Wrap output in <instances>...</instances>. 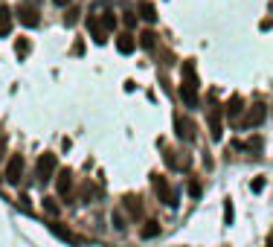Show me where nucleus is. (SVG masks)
I'll use <instances>...</instances> for the list:
<instances>
[{
	"instance_id": "nucleus-1",
	"label": "nucleus",
	"mask_w": 273,
	"mask_h": 247,
	"mask_svg": "<svg viewBox=\"0 0 273 247\" xmlns=\"http://www.w3.org/2000/svg\"><path fill=\"white\" fill-rule=\"evenodd\" d=\"M183 73H186V79L180 84V96L186 102V108H198V79H195V67L192 61L183 64Z\"/></svg>"
},
{
	"instance_id": "nucleus-2",
	"label": "nucleus",
	"mask_w": 273,
	"mask_h": 247,
	"mask_svg": "<svg viewBox=\"0 0 273 247\" xmlns=\"http://www.w3.org/2000/svg\"><path fill=\"white\" fill-rule=\"evenodd\" d=\"M52 175H55V154L44 151V154L38 157V181H41V183H50Z\"/></svg>"
},
{
	"instance_id": "nucleus-3",
	"label": "nucleus",
	"mask_w": 273,
	"mask_h": 247,
	"mask_svg": "<svg viewBox=\"0 0 273 247\" xmlns=\"http://www.w3.org/2000/svg\"><path fill=\"white\" fill-rule=\"evenodd\" d=\"M154 189H157V195H160V201H163L166 207H174V204H177V192L169 186L166 178H154Z\"/></svg>"
},
{
	"instance_id": "nucleus-4",
	"label": "nucleus",
	"mask_w": 273,
	"mask_h": 247,
	"mask_svg": "<svg viewBox=\"0 0 273 247\" xmlns=\"http://www.w3.org/2000/svg\"><path fill=\"white\" fill-rule=\"evenodd\" d=\"M262 119H265V105H253V108L244 114V119H241L239 125L241 128H256V125H262Z\"/></svg>"
},
{
	"instance_id": "nucleus-5",
	"label": "nucleus",
	"mask_w": 273,
	"mask_h": 247,
	"mask_svg": "<svg viewBox=\"0 0 273 247\" xmlns=\"http://www.w3.org/2000/svg\"><path fill=\"white\" fill-rule=\"evenodd\" d=\"M20 175H23V157L15 154V157L9 160V166H6V181L9 183H20Z\"/></svg>"
},
{
	"instance_id": "nucleus-6",
	"label": "nucleus",
	"mask_w": 273,
	"mask_h": 247,
	"mask_svg": "<svg viewBox=\"0 0 273 247\" xmlns=\"http://www.w3.org/2000/svg\"><path fill=\"white\" fill-rule=\"evenodd\" d=\"M58 195L61 198H67L70 195V189H73V172H70V169H61V172H58Z\"/></svg>"
},
{
	"instance_id": "nucleus-7",
	"label": "nucleus",
	"mask_w": 273,
	"mask_h": 247,
	"mask_svg": "<svg viewBox=\"0 0 273 247\" xmlns=\"http://www.w3.org/2000/svg\"><path fill=\"white\" fill-rule=\"evenodd\" d=\"M17 20L23 26H38V12H35L32 6H17Z\"/></svg>"
},
{
	"instance_id": "nucleus-8",
	"label": "nucleus",
	"mask_w": 273,
	"mask_h": 247,
	"mask_svg": "<svg viewBox=\"0 0 273 247\" xmlns=\"http://www.w3.org/2000/svg\"><path fill=\"white\" fill-rule=\"evenodd\" d=\"M87 29L93 32V41H96V44H105V41H108V32L102 29V23H99L96 17H87Z\"/></svg>"
},
{
	"instance_id": "nucleus-9",
	"label": "nucleus",
	"mask_w": 273,
	"mask_h": 247,
	"mask_svg": "<svg viewBox=\"0 0 273 247\" xmlns=\"http://www.w3.org/2000/svg\"><path fill=\"white\" fill-rule=\"evenodd\" d=\"M9 32H12V12L9 6H0V38H6Z\"/></svg>"
},
{
	"instance_id": "nucleus-10",
	"label": "nucleus",
	"mask_w": 273,
	"mask_h": 247,
	"mask_svg": "<svg viewBox=\"0 0 273 247\" xmlns=\"http://www.w3.org/2000/svg\"><path fill=\"white\" fill-rule=\"evenodd\" d=\"M209 131H212V140H221V111H209Z\"/></svg>"
},
{
	"instance_id": "nucleus-11",
	"label": "nucleus",
	"mask_w": 273,
	"mask_h": 247,
	"mask_svg": "<svg viewBox=\"0 0 273 247\" xmlns=\"http://www.w3.org/2000/svg\"><path fill=\"white\" fill-rule=\"evenodd\" d=\"M117 49H120L122 55H131V52L136 49V41L131 38V35H120V38H117Z\"/></svg>"
},
{
	"instance_id": "nucleus-12",
	"label": "nucleus",
	"mask_w": 273,
	"mask_h": 247,
	"mask_svg": "<svg viewBox=\"0 0 273 247\" xmlns=\"http://www.w3.org/2000/svg\"><path fill=\"white\" fill-rule=\"evenodd\" d=\"M174 128H177V137H180V140H192V137H195V134H192V122L180 119V116L174 119Z\"/></svg>"
},
{
	"instance_id": "nucleus-13",
	"label": "nucleus",
	"mask_w": 273,
	"mask_h": 247,
	"mask_svg": "<svg viewBox=\"0 0 273 247\" xmlns=\"http://www.w3.org/2000/svg\"><path fill=\"white\" fill-rule=\"evenodd\" d=\"M50 227H52V233H55L58 239H64V242H70V245H82V239H79L76 233L64 230V227H58V224H50Z\"/></svg>"
},
{
	"instance_id": "nucleus-14",
	"label": "nucleus",
	"mask_w": 273,
	"mask_h": 247,
	"mask_svg": "<svg viewBox=\"0 0 273 247\" xmlns=\"http://www.w3.org/2000/svg\"><path fill=\"white\" fill-rule=\"evenodd\" d=\"M160 236V224L157 221H145V227H142V239H157Z\"/></svg>"
},
{
	"instance_id": "nucleus-15",
	"label": "nucleus",
	"mask_w": 273,
	"mask_h": 247,
	"mask_svg": "<svg viewBox=\"0 0 273 247\" xmlns=\"http://www.w3.org/2000/svg\"><path fill=\"white\" fill-rule=\"evenodd\" d=\"M44 213L52 215V218L61 213V207H58V201H55V198H44Z\"/></svg>"
},
{
	"instance_id": "nucleus-16",
	"label": "nucleus",
	"mask_w": 273,
	"mask_h": 247,
	"mask_svg": "<svg viewBox=\"0 0 273 247\" xmlns=\"http://www.w3.org/2000/svg\"><path fill=\"white\" fill-rule=\"evenodd\" d=\"M239 114H241V96H233V99H230V105H227V116H233V119H236Z\"/></svg>"
},
{
	"instance_id": "nucleus-17",
	"label": "nucleus",
	"mask_w": 273,
	"mask_h": 247,
	"mask_svg": "<svg viewBox=\"0 0 273 247\" xmlns=\"http://www.w3.org/2000/svg\"><path fill=\"white\" fill-rule=\"evenodd\" d=\"M125 207H128V213L131 215H136L139 210H142V204H139V198H134V195H128L125 198Z\"/></svg>"
},
{
	"instance_id": "nucleus-18",
	"label": "nucleus",
	"mask_w": 273,
	"mask_h": 247,
	"mask_svg": "<svg viewBox=\"0 0 273 247\" xmlns=\"http://www.w3.org/2000/svg\"><path fill=\"white\" fill-rule=\"evenodd\" d=\"M142 17H145L148 23L157 20V9H154V3H142Z\"/></svg>"
},
{
	"instance_id": "nucleus-19",
	"label": "nucleus",
	"mask_w": 273,
	"mask_h": 247,
	"mask_svg": "<svg viewBox=\"0 0 273 247\" xmlns=\"http://www.w3.org/2000/svg\"><path fill=\"white\" fill-rule=\"evenodd\" d=\"M117 26V17H114V12H102V29L108 32V29H114Z\"/></svg>"
},
{
	"instance_id": "nucleus-20",
	"label": "nucleus",
	"mask_w": 273,
	"mask_h": 247,
	"mask_svg": "<svg viewBox=\"0 0 273 247\" xmlns=\"http://www.w3.org/2000/svg\"><path fill=\"white\" fill-rule=\"evenodd\" d=\"M154 38H157L154 32H142L139 35V44H142L145 49H154Z\"/></svg>"
},
{
	"instance_id": "nucleus-21",
	"label": "nucleus",
	"mask_w": 273,
	"mask_h": 247,
	"mask_svg": "<svg viewBox=\"0 0 273 247\" xmlns=\"http://www.w3.org/2000/svg\"><path fill=\"white\" fill-rule=\"evenodd\" d=\"M111 221H114V227H117V230H125V227H128V224H125V218H122V213H114V215H111Z\"/></svg>"
},
{
	"instance_id": "nucleus-22",
	"label": "nucleus",
	"mask_w": 273,
	"mask_h": 247,
	"mask_svg": "<svg viewBox=\"0 0 273 247\" xmlns=\"http://www.w3.org/2000/svg\"><path fill=\"white\" fill-rule=\"evenodd\" d=\"M189 195L201 198V183H198V181H189Z\"/></svg>"
},
{
	"instance_id": "nucleus-23",
	"label": "nucleus",
	"mask_w": 273,
	"mask_h": 247,
	"mask_svg": "<svg viewBox=\"0 0 273 247\" xmlns=\"http://www.w3.org/2000/svg\"><path fill=\"white\" fill-rule=\"evenodd\" d=\"M224 221H227V224H233V204H230V201L224 204Z\"/></svg>"
},
{
	"instance_id": "nucleus-24",
	"label": "nucleus",
	"mask_w": 273,
	"mask_h": 247,
	"mask_svg": "<svg viewBox=\"0 0 273 247\" xmlns=\"http://www.w3.org/2000/svg\"><path fill=\"white\" fill-rule=\"evenodd\" d=\"M17 55H26V52H29V41H17Z\"/></svg>"
},
{
	"instance_id": "nucleus-25",
	"label": "nucleus",
	"mask_w": 273,
	"mask_h": 247,
	"mask_svg": "<svg viewBox=\"0 0 273 247\" xmlns=\"http://www.w3.org/2000/svg\"><path fill=\"white\" fill-rule=\"evenodd\" d=\"M262 189H265V181H262V178H259V181H253V192H262Z\"/></svg>"
},
{
	"instance_id": "nucleus-26",
	"label": "nucleus",
	"mask_w": 273,
	"mask_h": 247,
	"mask_svg": "<svg viewBox=\"0 0 273 247\" xmlns=\"http://www.w3.org/2000/svg\"><path fill=\"white\" fill-rule=\"evenodd\" d=\"M52 3H55V6H67L70 0H52Z\"/></svg>"
},
{
	"instance_id": "nucleus-27",
	"label": "nucleus",
	"mask_w": 273,
	"mask_h": 247,
	"mask_svg": "<svg viewBox=\"0 0 273 247\" xmlns=\"http://www.w3.org/2000/svg\"><path fill=\"white\" fill-rule=\"evenodd\" d=\"M3 148H6V137H0V151H3Z\"/></svg>"
}]
</instances>
